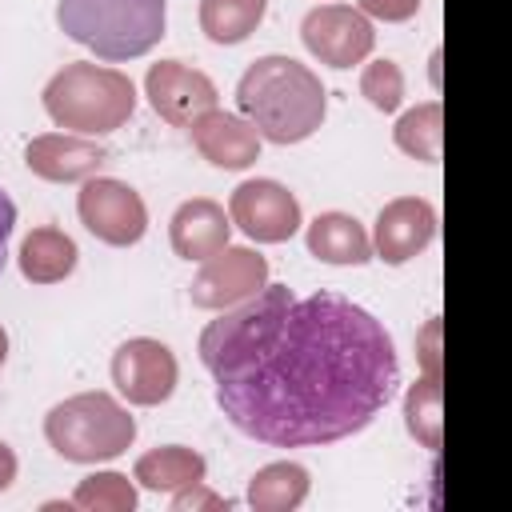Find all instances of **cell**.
Returning <instances> with one entry per match:
<instances>
[{"label":"cell","instance_id":"cell-1","mask_svg":"<svg viewBox=\"0 0 512 512\" xmlns=\"http://www.w3.org/2000/svg\"><path fill=\"white\" fill-rule=\"evenodd\" d=\"M220 412L272 448H316L376 420L396 396L388 328L340 292L268 284L200 332Z\"/></svg>","mask_w":512,"mask_h":512},{"label":"cell","instance_id":"cell-2","mask_svg":"<svg viewBox=\"0 0 512 512\" xmlns=\"http://www.w3.org/2000/svg\"><path fill=\"white\" fill-rule=\"evenodd\" d=\"M236 104L260 140L300 144L324 124V84L292 56H260L244 68L236 84Z\"/></svg>","mask_w":512,"mask_h":512},{"label":"cell","instance_id":"cell-3","mask_svg":"<svg viewBox=\"0 0 512 512\" xmlns=\"http://www.w3.org/2000/svg\"><path fill=\"white\" fill-rule=\"evenodd\" d=\"M56 24L100 60H136L164 40V0H56Z\"/></svg>","mask_w":512,"mask_h":512},{"label":"cell","instance_id":"cell-4","mask_svg":"<svg viewBox=\"0 0 512 512\" xmlns=\"http://www.w3.org/2000/svg\"><path fill=\"white\" fill-rule=\"evenodd\" d=\"M136 108V84L104 64H64L44 84V112L52 124L76 132V136H104L116 132Z\"/></svg>","mask_w":512,"mask_h":512},{"label":"cell","instance_id":"cell-5","mask_svg":"<svg viewBox=\"0 0 512 512\" xmlns=\"http://www.w3.org/2000/svg\"><path fill=\"white\" fill-rule=\"evenodd\" d=\"M44 436L72 464L116 460L136 440V420L108 392H76L44 416Z\"/></svg>","mask_w":512,"mask_h":512},{"label":"cell","instance_id":"cell-6","mask_svg":"<svg viewBox=\"0 0 512 512\" xmlns=\"http://www.w3.org/2000/svg\"><path fill=\"white\" fill-rule=\"evenodd\" d=\"M76 212L80 224L112 248H128L148 232V208L140 192L112 176H88L76 196Z\"/></svg>","mask_w":512,"mask_h":512},{"label":"cell","instance_id":"cell-7","mask_svg":"<svg viewBox=\"0 0 512 512\" xmlns=\"http://www.w3.org/2000/svg\"><path fill=\"white\" fill-rule=\"evenodd\" d=\"M176 376H180V368H176L172 348L152 336L124 340L112 352V384L120 388V396L128 404H140V408L164 404L176 392Z\"/></svg>","mask_w":512,"mask_h":512},{"label":"cell","instance_id":"cell-8","mask_svg":"<svg viewBox=\"0 0 512 512\" xmlns=\"http://www.w3.org/2000/svg\"><path fill=\"white\" fill-rule=\"evenodd\" d=\"M300 40L304 48L328 64V68H352L360 64L372 44H376V32L368 24V16L360 8H348V4H320L304 16L300 24Z\"/></svg>","mask_w":512,"mask_h":512},{"label":"cell","instance_id":"cell-9","mask_svg":"<svg viewBox=\"0 0 512 512\" xmlns=\"http://www.w3.org/2000/svg\"><path fill=\"white\" fill-rule=\"evenodd\" d=\"M144 96H148L152 112L164 124H172V128H188L192 120H200L204 112H212L216 100H220L216 84L204 72H196V68H188L180 60L152 64L148 76H144Z\"/></svg>","mask_w":512,"mask_h":512},{"label":"cell","instance_id":"cell-10","mask_svg":"<svg viewBox=\"0 0 512 512\" xmlns=\"http://www.w3.org/2000/svg\"><path fill=\"white\" fill-rule=\"evenodd\" d=\"M228 216L248 240L260 244H284L300 228V204L276 180H244L228 200Z\"/></svg>","mask_w":512,"mask_h":512},{"label":"cell","instance_id":"cell-11","mask_svg":"<svg viewBox=\"0 0 512 512\" xmlns=\"http://www.w3.org/2000/svg\"><path fill=\"white\" fill-rule=\"evenodd\" d=\"M436 236V208L420 196H400L380 208L376 232H372V252L384 264H408L420 256Z\"/></svg>","mask_w":512,"mask_h":512},{"label":"cell","instance_id":"cell-12","mask_svg":"<svg viewBox=\"0 0 512 512\" xmlns=\"http://www.w3.org/2000/svg\"><path fill=\"white\" fill-rule=\"evenodd\" d=\"M268 264L248 248H220L204 260L200 276L192 280V304L196 308H228L252 292L264 288Z\"/></svg>","mask_w":512,"mask_h":512},{"label":"cell","instance_id":"cell-13","mask_svg":"<svg viewBox=\"0 0 512 512\" xmlns=\"http://www.w3.org/2000/svg\"><path fill=\"white\" fill-rule=\"evenodd\" d=\"M104 160H108V152L92 136H76V132H48V136L28 140V148H24L28 172L40 180H52V184L88 180L100 172Z\"/></svg>","mask_w":512,"mask_h":512},{"label":"cell","instance_id":"cell-14","mask_svg":"<svg viewBox=\"0 0 512 512\" xmlns=\"http://www.w3.org/2000/svg\"><path fill=\"white\" fill-rule=\"evenodd\" d=\"M188 128H192L196 152L208 164L224 168V172H240V168L256 164V156H260V136H256V128L244 116H232V112L212 108L200 120H192Z\"/></svg>","mask_w":512,"mask_h":512},{"label":"cell","instance_id":"cell-15","mask_svg":"<svg viewBox=\"0 0 512 512\" xmlns=\"http://www.w3.org/2000/svg\"><path fill=\"white\" fill-rule=\"evenodd\" d=\"M228 232H232V220L224 216V208L208 196H196V200H184L172 216V252L184 256V260H208L216 256L220 248H228Z\"/></svg>","mask_w":512,"mask_h":512},{"label":"cell","instance_id":"cell-16","mask_svg":"<svg viewBox=\"0 0 512 512\" xmlns=\"http://www.w3.org/2000/svg\"><path fill=\"white\" fill-rule=\"evenodd\" d=\"M308 252L324 264H368L372 240L364 224L348 212H320L308 224Z\"/></svg>","mask_w":512,"mask_h":512},{"label":"cell","instance_id":"cell-17","mask_svg":"<svg viewBox=\"0 0 512 512\" xmlns=\"http://www.w3.org/2000/svg\"><path fill=\"white\" fill-rule=\"evenodd\" d=\"M76 256H80L76 240L68 232H60V228L44 224V228H32L24 236V244H20V272L32 284H56V280L72 276Z\"/></svg>","mask_w":512,"mask_h":512},{"label":"cell","instance_id":"cell-18","mask_svg":"<svg viewBox=\"0 0 512 512\" xmlns=\"http://www.w3.org/2000/svg\"><path fill=\"white\" fill-rule=\"evenodd\" d=\"M204 456L184 448V444H164V448H152L136 460L132 476L140 480V488L148 492H176V488H188L196 480H204Z\"/></svg>","mask_w":512,"mask_h":512},{"label":"cell","instance_id":"cell-19","mask_svg":"<svg viewBox=\"0 0 512 512\" xmlns=\"http://www.w3.org/2000/svg\"><path fill=\"white\" fill-rule=\"evenodd\" d=\"M268 12V0H200V32L212 44L248 40Z\"/></svg>","mask_w":512,"mask_h":512},{"label":"cell","instance_id":"cell-20","mask_svg":"<svg viewBox=\"0 0 512 512\" xmlns=\"http://www.w3.org/2000/svg\"><path fill=\"white\" fill-rule=\"evenodd\" d=\"M308 496V472L292 460H276L260 468L248 484V504L256 512H288Z\"/></svg>","mask_w":512,"mask_h":512},{"label":"cell","instance_id":"cell-21","mask_svg":"<svg viewBox=\"0 0 512 512\" xmlns=\"http://www.w3.org/2000/svg\"><path fill=\"white\" fill-rule=\"evenodd\" d=\"M440 128H444L440 100H428V104L408 108V112L396 120L392 136H396V148L408 152L412 160L436 164V160H440Z\"/></svg>","mask_w":512,"mask_h":512},{"label":"cell","instance_id":"cell-22","mask_svg":"<svg viewBox=\"0 0 512 512\" xmlns=\"http://www.w3.org/2000/svg\"><path fill=\"white\" fill-rule=\"evenodd\" d=\"M404 420L420 448H440V376H424L404 396Z\"/></svg>","mask_w":512,"mask_h":512},{"label":"cell","instance_id":"cell-23","mask_svg":"<svg viewBox=\"0 0 512 512\" xmlns=\"http://www.w3.org/2000/svg\"><path fill=\"white\" fill-rule=\"evenodd\" d=\"M72 504L84 512H132L136 508V488L120 472H92L76 484Z\"/></svg>","mask_w":512,"mask_h":512},{"label":"cell","instance_id":"cell-24","mask_svg":"<svg viewBox=\"0 0 512 512\" xmlns=\"http://www.w3.org/2000/svg\"><path fill=\"white\" fill-rule=\"evenodd\" d=\"M360 92L376 112H396L404 100V72L396 68V60H372L360 72Z\"/></svg>","mask_w":512,"mask_h":512},{"label":"cell","instance_id":"cell-25","mask_svg":"<svg viewBox=\"0 0 512 512\" xmlns=\"http://www.w3.org/2000/svg\"><path fill=\"white\" fill-rule=\"evenodd\" d=\"M196 508H228V500L216 496V492H208L204 480H196V484H188V488H176L172 512H196Z\"/></svg>","mask_w":512,"mask_h":512},{"label":"cell","instance_id":"cell-26","mask_svg":"<svg viewBox=\"0 0 512 512\" xmlns=\"http://www.w3.org/2000/svg\"><path fill=\"white\" fill-rule=\"evenodd\" d=\"M360 12L376 16L384 24H400V20H412L420 12V0H360Z\"/></svg>","mask_w":512,"mask_h":512},{"label":"cell","instance_id":"cell-27","mask_svg":"<svg viewBox=\"0 0 512 512\" xmlns=\"http://www.w3.org/2000/svg\"><path fill=\"white\" fill-rule=\"evenodd\" d=\"M12 228H16V204H12V196L0 188V268H4V256H8V236H12Z\"/></svg>","mask_w":512,"mask_h":512},{"label":"cell","instance_id":"cell-28","mask_svg":"<svg viewBox=\"0 0 512 512\" xmlns=\"http://www.w3.org/2000/svg\"><path fill=\"white\" fill-rule=\"evenodd\" d=\"M436 332H440V324L428 320V328H424V352H420V364H424L428 376H440V364H436Z\"/></svg>","mask_w":512,"mask_h":512},{"label":"cell","instance_id":"cell-29","mask_svg":"<svg viewBox=\"0 0 512 512\" xmlns=\"http://www.w3.org/2000/svg\"><path fill=\"white\" fill-rule=\"evenodd\" d=\"M12 480H16V452L0 440V492H4Z\"/></svg>","mask_w":512,"mask_h":512},{"label":"cell","instance_id":"cell-30","mask_svg":"<svg viewBox=\"0 0 512 512\" xmlns=\"http://www.w3.org/2000/svg\"><path fill=\"white\" fill-rule=\"evenodd\" d=\"M4 356H8V332L0 328V364H4Z\"/></svg>","mask_w":512,"mask_h":512}]
</instances>
